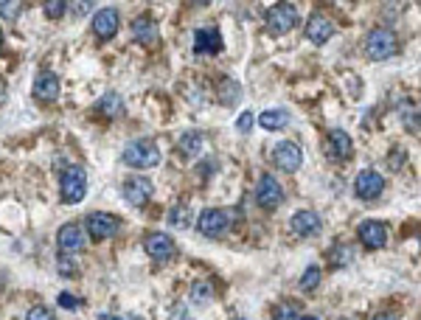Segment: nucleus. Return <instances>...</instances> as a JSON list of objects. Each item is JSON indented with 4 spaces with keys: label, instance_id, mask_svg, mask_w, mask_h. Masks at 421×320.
Returning <instances> with one entry per match:
<instances>
[{
    "label": "nucleus",
    "instance_id": "f257e3e1",
    "mask_svg": "<svg viewBox=\"0 0 421 320\" xmlns=\"http://www.w3.org/2000/svg\"><path fill=\"white\" fill-rule=\"evenodd\" d=\"M365 54H368L371 59H376V62L396 57V54H399V40H396V34L388 31V28H374V31L368 34V40H365Z\"/></svg>",
    "mask_w": 421,
    "mask_h": 320
},
{
    "label": "nucleus",
    "instance_id": "f03ea898",
    "mask_svg": "<svg viewBox=\"0 0 421 320\" xmlns=\"http://www.w3.org/2000/svg\"><path fill=\"white\" fill-rule=\"evenodd\" d=\"M60 194H62V202H68V205H76V202L84 200V194H87V174H84L82 166H70V168L62 171Z\"/></svg>",
    "mask_w": 421,
    "mask_h": 320
},
{
    "label": "nucleus",
    "instance_id": "7ed1b4c3",
    "mask_svg": "<svg viewBox=\"0 0 421 320\" xmlns=\"http://www.w3.org/2000/svg\"><path fill=\"white\" fill-rule=\"evenodd\" d=\"M124 163L127 166H135V168H152V166H157L160 163V152H157V147L152 144V141H133L127 149H124Z\"/></svg>",
    "mask_w": 421,
    "mask_h": 320
},
{
    "label": "nucleus",
    "instance_id": "20e7f679",
    "mask_svg": "<svg viewBox=\"0 0 421 320\" xmlns=\"http://www.w3.org/2000/svg\"><path fill=\"white\" fill-rule=\"evenodd\" d=\"M256 202L264 208V211H276L281 202H284V191H281V183L273 174H264L256 185Z\"/></svg>",
    "mask_w": 421,
    "mask_h": 320
},
{
    "label": "nucleus",
    "instance_id": "39448f33",
    "mask_svg": "<svg viewBox=\"0 0 421 320\" xmlns=\"http://www.w3.org/2000/svg\"><path fill=\"white\" fill-rule=\"evenodd\" d=\"M295 23H298V11H295V6H289V3L273 6L270 14H267V25H270L273 34H286V31H292Z\"/></svg>",
    "mask_w": 421,
    "mask_h": 320
},
{
    "label": "nucleus",
    "instance_id": "423d86ee",
    "mask_svg": "<svg viewBox=\"0 0 421 320\" xmlns=\"http://www.w3.org/2000/svg\"><path fill=\"white\" fill-rule=\"evenodd\" d=\"M354 191L359 200H376L385 191V177L379 171H359L354 180Z\"/></svg>",
    "mask_w": 421,
    "mask_h": 320
},
{
    "label": "nucleus",
    "instance_id": "0eeeda50",
    "mask_svg": "<svg viewBox=\"0 0 421 320\" xmlns=\"http://www.w3.org/2000/svg\"><path fill=\"white\" fill-rule=\"evenodd\" d=\"M143 250H146L155 261H169V258H174L177 244H174L172 236H166V234H149L146 241H143Z\"/></svg>",
    "mask_w": 421,
    "mask_h": 320
},
{
    "label": "nucleus",
    "instance_id": "6e6552de",
    "mask_svg": "<svg viewBox=\"0 0 421 320\" xmlns=\"http://www.w3.org/2000/svg\"><path fill=\"white\" fill-rule=\"evenodd\" d=\"M228 214L222 211V208H206L203 214H200V219H197V231L203 234V236H219L225 228H228Z\"/></svg>",
    "mask_w": 421,
    "mask_h": 320
},
{
    "label": "nucleus",
    "instance_id": "1a4fd4ad",
    "mask_svg": "<svg viewBox=\"0 0 421 320\" xmlns=\"http://www.w3.org/2000/svg\"><path fill=\"white\" fill-rule=\"evenodd\" d=\"M152 191H155V185L146 180V177H130L127 183H124V200L130 202V205H146L149 200H152Z\"/></svg>",
    "mask_w": 421,
    "mask_h": 320
},
{
    "label": "nucleus",
    "instance_id": "9d476101",
    "mask_svg": "<svg viewBox=\"0 0 421 320\" xmlns=\"http://www.w3.org/2000/svg\"><path fill=\"white\" fill-rule=\"evenodd\" d=\"M273 163H276L279 168H284V171H295V168H301V163H303V152H301L298 144L284 141V144H279V147L273 149Z\"/></svg>",
    "mask_w": 421,
    "mask_h": 320
},
{
    "label": "nucleus",
    "instance_id": "9b49d317",
    "mask_svg": "<svg viewBox=\"0 0 421 320\" xmlns=\"http://www.w3.org/2000/svg\"><path fill=\"white\" fill-rule=\"evenodd\" d=\"M87 231H90V236H96V239H110V236L118 231V219H116L113 214L96 211V214L87 217Z\"/></svg>",
    "mask_w": 421,
    "mask_h": 320
},
{
    "label": "nucleus",
    "instance_id": "f8f14e48",
    "mask_svg": "<svg viewBox=\"0 0 421 320\" xmlns=\"http://www.w3.org/2000/svg\"><path fill=\"white\" fill-rule=\"evenodd\" d=\"M118 11L116 8H101V11H96V17H93V34L99 37V40H110L113 34H118Z\"/></svg>",
    "mask_w": 421,
    "mask_h": 320
},
{
    "label": "nucleus",
    "instance_id": "ddd939ff",
    "mask_svg": "<svg viewBox=\"0 0 421 320\" xmlns=\"http://www.w3.org/2000/svg\"><path fill=\"white\" fill-rule=\"evenodd\" d=\"M34 98L37 101H43V104H51V101H57L60 98V79L54 76V74H48V71H43L37 79H34Z\"/></svg>",
    "mask_w": 421,
    "mask_h": 320
},
{
    "label": "nucleus",
    "instance_id": "4468645a",
    "mask_svg": "<svg viewBox=\"0 0 421 320\" xmlns=\"http://www.w3.org/2000/svg\"><path fill=\"white\" fill-rule=\"evenodd\" d=\"M359 241H362L368 250H379V247L388 244V228H385L382 222L368 219V222L359 225Z\"/></svg>",
    "mask_w": 421,
    "mask_h": 320
},
{
    "label": "nucleus",
    "instance_id": "2eb2a0df",
    "mask_svg": "<svg viewBox=\"0 0 421 320\" xmlns=\"http://www.w3.org/2000/svg\"><path fill=\"white\" fill-rule=\"evenodd\" d=\"M332 34H335V23H332L326 14L318 11V14L309 17V23H306V37H309L315 45H323Z\"/></svg>",
    "mask_w": 421,
    "mask_h": 320
},
{
    "label": "nucleus",
    "instance_id": "dca6fc26",
    "mask_svg": "<svg viewBox=\"0 0 421 320\" xmlns=\"http://www.w3.org/2000/svg\"><path fill=\"white\" fill-rule=\"evenodd\" d=\"M84 244H87L84 231L76 222H68V225L60 228V247H62V253H82Z\"/></svg>",
    "mask_w": 421,
    "mask_h": 320
},
{
    "label": "nucleus",
    "instance_id": "f3484780",
    "mask_svg": "<svg viewBox=\"0 0 421 320\" xmlns=\"http://www.w3.org/2000/svg\"><path fill=\"white\" fill-rule=\"evenodd\" d=\"M289 228H292V234H298V236H315V234L320 231V217L312 214V211H298V214L289 219Z\"/></svg>",
    "mask_w": 421,
    "mask_h": 320
},
{
    "label": "nucleus",
    "instance_id": "a211bd4d",
    "mask_svg": "<svg viewBox=\"0 0 421 320\" xmlns=\"http://www.w3.org/2000/svg\"><path fill=\"white\" fill-rule=\"evenodd\" d=\"M222 51V37L216 28H200L194 34V54H219Z\"/></svg>",
    "mask_w": 421,
    "mask_h": 320
},
{
    "label": "nucleus",
    "instance_id": "6ab92c4d",
    "mask_svg": "<svg viewBox=\"0 0 421 320\" xmlns=\"http://www.w3.org/2000/svg\"><path fill=\"white\" fill-rule=\"evenodd\" d=\"M354 147H351V135L343 130H332L329 132V158L335 160H349Z\"/></svg>",
    "mask_w": 421,
    "mask_h": 320
},
{
    "label": "nucleus",
    "instance_id": "aec40b11",
    "mask_svg": "<svg viewBox=\"0 0 421 320\" xmlns=\"http://www.w3.org/2000/svg\"><path fill=\"white\" fill-rule=\"evenodd\" d=\"M216 96H219V101H222V104L233 107V104L242 98V87H239V81L222 76V79H219V84H216Z\"/></svg>",
    "mask_w": 421,
    "mask_h": 320
},
{
    "label": "nucleus",
    "instance_id": "412c9836",
    "mask_svg": "<svg viewBox=\"0 0 421 320\" xmlns=\"http://www.w3.org/2000/svg\"><path fill=\"white\" fill-rule=\"evenodd\" d=\"M213 298H216V287L211 281H194V287H191V304L208 307V304H213Z\"/></svg>",
    "mask_w": 421,
    "mask_h": 320
},
{
    "label": "nucleus",
    "instance_id": "4be33fe9",
    "mask_svg": "<svg viewBox=\"0 0 421 320\" xmlns=\"http://www.w3.org/2000/svg\"><path fill=\"white\" fill-rule=\"evenodd\" d=\"M259 124L264 127V130H284L286 124H289V113L279 107V110H267V113H262L259 115Z\"/></svg>",
    "mask_w": 421,
    "mask_h": 320
},
{
    "label": "nucleus",
    "instance_id": "5701e85b",
    "mask_svg": "<svg viewBox=\"0 0 421 320\" xmlns=\"http://www.w3.org/2000/svg\"><path fill=\"white\" fill-rule=\"evenodd\" d=\"M133 34H135L138 42H152V40L157 37V23H155L152 17H138V20L133 23Z\"/></svg>",
    "mask_w": 421,
    "mask_h": 320
},
{
    "label": "nucleus",
    "instance_id": "b1692460",
    "mask_svg": "<svg viewBox=\"0 0 421 320\" xmlns=\"http://www.w3.org/2000/svg\"><path fill=\"white\" fill-rule=\"evenodd\" d=\"M206 147V138H203V132H186L183 138H180V152L186 155V158H194V155H200V149Z\"/></svg>",
    "mask_w": 421,
    "mask_h": 320
},
{
    "label": "nucleus",
    "instance_id": "393cba45",
    "mask_svg": "<svg viewBox=\"0 0 421 320\" xmlns=\"http://www.w3.org/2000/svg\"><path fill=\"white\" fill-rule=\"evenodd\" d=\"M121 110H124V104H121V96H116V93H107V96L99 101V113L107 115V118H116Z\"/></svg>",
    "mask_w": 421,
    "mask_h": 320
},
{
    "label": "nucleus",
    "instance_id": "a878e982",
    "mask_svg": "<svg viewBox=\"0 0 421 320\" xmlns=\"http://www.w3.org/2000/svg\"><path fill=\"white\" fill-rule=\"evenodd\" d=\"M318 284H320V267H309V270L301 275V290H303V292H312Z\"/></svg>",
    "mask_w": 421,
    "mask_h": 320
},
{
    "label": "nucleus",
    "instance_id": "bb28decb",
    "mask_svg": "<svg viewBox=\"0 0 421 320\" xmlns=\"http://www.w3.org/2000/svg\"><path fill=\"white\" fill-rule=\"evenodd\" d=\"M169 222H172L174 228H189V222H191V217H189V208H183V205L172 208V214H169Z\"/></svg>",
    "mask_w": 421,
    "mask_h": 320
},
{
    "label": "nucleus",
    "instance_id": "cd10ccee",
    "mask_svg": "<svg viewBox=\"0 0 421 320\" xmlns=\"http://www.w3.org/2000/svg\"><path fill=\"white\" fill-rule=\"evenodd\" d=\"M351 258H354V250H351L349 244H337L335 250H332V264H349Z\"/></svg>",
    "mask_w": 421,
    "mask_h": 320
},
{
    "label": "nucleus",
    "instance_id": "c85d7f7f",
    "mask_svg": "<svg viewBox=\"0 0 421 320\" xmlns=\"http://www.w3.org/2000/svg\"><path fill=\"white\" fill-rule=\"evenodd\" d=\"M273 320H298V309L295 304H279L276 312H273Z\"/></svg>",
    "mask_w": 421,
    "mask_h": 320
},
{
    "label": "nucleus",
    "instance_id": "c756f323",
    "mask_svg": "<svg viewBox=\"0 0 421 320\" xmlns=\"http://www.w3.org/2000/svg\"><path fill=\"white\" fill-rule=\"evenodd\" d=\"M20 8H23V3H0V14H3L6 20H17Z\"/></svg>",
    "mask_w": 421,
    "mask_h": 320
},
{
    "label": "nucleus",
    "instance_id": "7c9ffc66",
    "mask_svg": "<svg viewBox=\"0 0 421 320\" xmlns=\"http://www.w3.org/2000/svg\"><path fill=\"white\" fill-rule=\"evenodd\" d=\"M60 304H62L65 309H79V307H82V298H76V295H70V292H62V295H60Z\"/></svg>",
    "mask_w": 421,
    "mask_h": 320
},
{
    "label": "nucleus",
    "instance_id": "2f4dec72",
    "mask_svg": "<svg viewBox=\"0 0 421 320\" xmlns=\"http://www.w3.org/2000/svg\"><path fill=\"white\" fill-rule=\"evenodd\" d=\"M26 320H54V315H51L45 307H34V309L26 315Z\"/></svg>",
    "mask_w": 421,
    "mask_h": 320
},
{
    "label": "nucleus",
    "instance_id": "473e14b6",
    "mask_svg": "<svg viewBox=\"0 0 421 320\" xmlns=\"http://www.w3.org/2000/svg\"><path fill=\"white\" fill-rule=\"evenodd\" d=\"M65 8H68V3H60V0L57 3H45V14L48 17H62Z\"/></svg>",
    "mask_w": 421,
    "mask_h": 320
},
{
    "label": "nucleus",
    "instance_id": "72a5a7b5",
    "mask_svg": "<svg viewBox=\"0 0 421 320\" xmlns=\"http://www.w3.org/2000/svg\"><path fill=\"white\" fill-rule=\"evenodd\" d=\"M250 127H253V113H242L239 121H236V130H239V132H247Z\"/></svg>",
    "mask_w": 421,
    "mask_h": 320
},
{
    "label": "nucleus",
    "instance_id": "f704fd0d",
    "mask_svg": "<svg viewBox=\"0 0 421 320\" xmlns=\"http://www.w3.org/2000/svg\"><path fill=\"white\" fill-rule=\"evenodd\" d=\"M60 270L70 275V273H76V264H70V258H60Z\"/></svg>",
    "mask_w": 421,
    "mask_h": 320
},
{
    "label": "nucleus",
    "instance_id": "c9c22d12",
    "mask_svg": "<svg viewBox=\"0 0 421 320\" xmlns=\"http://www.w3.org/2000/svg\"><path fill=\"white\" fill-rule=\"evenodd\" d=\"M374 320H399L396 315H388V312H382V315H376Z\"/></svg>",
    "mask_w": 421,
    "mask_h": 320
},
{
    "label": "nucleus",
    "instance_id": "e433bc0d",
    "mask_svg": "<svg viewBox=\"0 0 421 320\" xmlns=\"http://www.w3.org/2000/svg\"><path fill=\"white\" fill-rule=\"evenodd\" d=\"M3 96H6V81L0 79V98H3Z\"/></svg>",
    "mask_w": 421,
    "mask_h": 320
},
{
    "label": "nucleus",
    "instance_id": "4c0bfd02",
    "mask_svg": "<svg viewBox=\"0 0 421 320\" xmlns=\"http://www.w3.org/2000/svg\"><path fill=\"white\" fill-rule=\"evenodd\" d=\"M298 320H318V318H312V315H306V318H298Z\"/></svg>",
    "mask_w": 421,
    "mask_h": 320
},
{
    "label": "nucleus",
    "instance_id": "58836bf2",
    "mask_svg": "<svg viewBox=\"0 0 421 320\" xmlns=\"http://www.w3.org/2000/svg\"><path fill=\"white\" fill-rule=\"evenodd\" d=\"M0 45H3V34H0Z\"/></svg>",
    "mask_w": 421,
    "mask_h": 320
},
{
    "label": "nucleus",
    "instance_id": "ea45409f",
    "mask_svg": "<svg viewBox=\"0 0 421 320\" xmlns=\"http://www.w3.org/2000/svg\"><path fill=\"white\" fill-rule=\"evenodd\" d=\"M135 320H138V318H135Z\"/></svg>",
    "mask_w": 421,
    "mask_h": 320
}]
</instances>
